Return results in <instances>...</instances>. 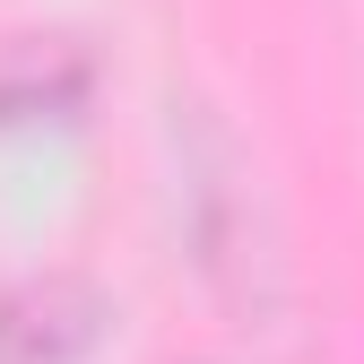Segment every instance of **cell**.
<instances>
[{"instance_id":"cell-1","label":"cell","mask_w":364,"mask_h":364,"mask_svg":"<svg viewBox=\"0 0 364 364\" xmlns=\"http://www.w3.org/2000/svg\"><path fill=\"white\" fill-rule=\"evenodd\" d=\"M113 295L78 269H43L0 295V364H87L105 347Z\"/></svg>"},{"instance_id":"cell-2","label":"cell","mask_w":364,"mask_h":364,"mask_svg":"<svg viewBox=\"0 0 364 364\" xmlns=\"http://www.w3.org/2000/svg\"><path fill=\"white\" fill-rule=\"evenodd\" d=\"M87 96V61H18V70H0V122H35V113H70Z\"/></svg>"}]
</instances>
